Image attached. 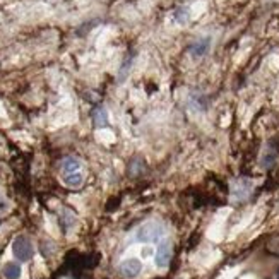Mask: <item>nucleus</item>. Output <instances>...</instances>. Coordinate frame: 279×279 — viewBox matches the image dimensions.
I'll return each instance as SVG.
<instances>
[{
	"label": "nucleus",
	"instance_id": "nucleus-1",
	"mask_svg": "<svg viewBox=\"0 0 279 279\" xmlns=\"http://www.w3.org/2000/svg\"><path fill=\"white\" fill-rule=\"evenodd\" d=\"M165 236V226L158 221H147L137 228L136 240L140 243H154Z\"/></svg>",
	"mask_w": 279,
	"mask_h": 279
},
{
	"label": "nucleus",
	"instance_id": "nucleus-2",
	"mask_svg": "<svg viewBox=\"0 0 279 279\" xmlns=\"http://www.w3.org/2000/svg\"><path fill=\"white\" fill-rule=\"evenodd\" d=\"M12 254H14V257L17 260H21V262L31 260L33 255H35V247H33L31 240L24 235H19L12 243Z\"/></svg>",
	"mask_w": 279,
	"mask_h": 279
},
{
	"label": "nucleus",
	"instance_id": "nucleus-3",
	"mask_svg": "<svg viewBox=\"0 0 279 279\" xmlns=\"http://www.w3.org/2000/svg\"><path fill=\"white\" fill-rule=\"evenodd\" d=\"M252 193V182L247 180V178H236L232 185V199L236 200V202H241V200L248 199Z\"/></svg>",
	"mask_w": 279,
	"mask_h": 279
},
{
	"label": "nucleus",
	"instance_id": "nucleus-4",
	"mask_svg": "<svg viewBox=\"0 0 279 279\" xmlns=\"http://www.w3.org/2000/svg\"><path fill=\"white\" fill-rule=\"evenodd\" d=\"M172 254H173L172 241L163 240L161 243H159L158 250H156V266H158L159 269H165V267H168L170 260H172Z\"/></svg>",
	"mask_w": 279,
	"mask_h": 279
},
{
	"label": "nucleus",
	"instance_id": "nucleus-5",
	"mask_svg": "<svg viewBox=\"0 0 279 279\" xmlns=\"http://www.w3.org/2000/svg\"><path fill=\"white\" fill-rule=\"evenodd\" d=\"M142 271V264L139 259H125L124 262L118 266V273L125 279H134L137 278Z\"/></svg>",
	"mask_w": 279,
	"mask_h": 279
},
{
	"label": "nucleus",
	"instance_id": "nucleus-6",
	"mask_svg": "<svg viewBox=\"0 0 279 279\" xmlns=\"http://www.w3.org/2000/svg\"><path fill=\"white\" fill-rule=\"evenodd\" d=\"M276 158H278V146H274L273 142L267 144L266 149L262 152V158H260V166L262 168H271V166H274V163H276Z\"/></svg>",
	"mask_w": 279,
	"mask_h": 279
},
{
	"label": "nucleus",
	"instance_id": "nucleus-7",
	"mask_svg": "<svg viewBox=\"0 0 279 279\" xmlns=\"http://www.w3.org/2000/svg\"><path fill=\"white\" fill-rule=\"evenodd\" d=\"M209 46H211V40L209 38L197 40L195 43H192L190 46H188V53H190L192 57H195V58L204 57V55L209 51Z\"/></svg>",
	"mask_w": 279,
	"mask_h": 279
},
{
	"label": "nucleus",
	"instance_id": "nucleus-8",
	"mask_svg": "<svg viewBox=\"0 0 279 279\" xmlns=\"http://www.w3.org/2000/svg\"><path fill=\"white\" fill-rule=\"evenodd\" d=\"M93 124H94V127H98V129H103V127H108V125H110V122H108V113L103 106L94 108V111H93Z\"/></svg>",
	"mask_w": 279,
	"mask_h": 279
},
{
	"label": "nucleus",
	"instance_id": "nucleus-9",
	"mask_svg": "<svg viewBox=\"0 0 279 279\" xmlns=\"http://www.w3.org/2000/svg\"><path fill=\"white\" fill-rule=\"evenodd\" d=\"M64 184L67 185V187H70V188H77V187H81L83 185V182H84V175L81 173V170L79 172H72V173H64Z\"/></svg>",
	"mask_w": 279,
	"mask_h": 279
},
{
	"label": "nucleus",
	"instance_id": "nucleus-10",
	"mask_svg": "<svg viewBox=\"0 0 279 279\" xmlns=\"http://www.w3.org/2000/svg\"><path fill=\"white\" fill-rule=\"evenodd\" d=\"M5 279H19L21 278V266L17 262H7L2 269Z\"/></svg>",
	"mask_w": 279,
	"mask_h": 279
},
{
	"label": "nucleus",
	"instance_id": "nucleus-11",
	"mask_svg": "<svg viewBox=\"0 0 279 279\" xmlns=\"http://www.w3.org/2000/svg\"><path fill=\"white\" fill-rule=\"evenodd\" d=\"M60 225H62V230H64L65 233H69L70 228H74V225H76V216H74L72 211L69 209H64L60 214Z\"/></svg>",
	"mask_w": 279,
	"mask_h": 279
},
{
	"label": "nucleus",
	"instance_id": "nucleus-12",
	"mask_svg": "<svg viewBox=\"0 0 279 279\" xmlns=\"http://www.w3.org/2000/svg\"><path fill=\"white\" fill-rule=\"evenodd\" d=\"M79 170H81V161L77 158L69 156V158H65L64 161H62V172H64V173L79 172Z\"/></svg>",
	"mask_w": 279,
	"mask_h": 279
},
{
	"label": "nucleus",
	"instance_id": "nucleus-13",
	"mask_svg": "<svg viewBox=\"0 0 279 279\" xmlns=\"http://www.w3.org/2000/svg\"><path fill=\"white\" fill-rule=\"evenodd\" d=\"M188 103H190V108H195L197 111H204L207 108V99L202 94H190Z\"/></svg>",
	"mask_w": 279,
	"mask_h": 279
},
{
	"label": "nucleus",
	"instance_id": "nucleus-14",
	"mask_svg": "<svg viewBox=\"0 0 279 279\" xmlns=\"http://www.w3.org/2000/svg\"><path fill=\"white\" fill-rule=\"evenodd\" d=\"M146 172V165H144L142 159H134L132 163H130V175H134V177H137V175L144 173Z\"/></svg>",
	"mask_w": 279,
	"mask_h": 279
},
{
	"label": "nucleus",
	"instance_id": "nucleus-15",
	"mask_svg": "<svg viewBox=\"0 0 279 279\" xmlns=\"http://www.w3.org/2000/svg\"><path fill=\"white\" fill-rule=\"evenodd\" d=\"M267 248H269L273 254H278L279 255V236L273 238V240L269 241V245H267Z\"/></svg>",
	"mask_w": 279,
	"mask_h": 279
},
{
	"label": "nucleus",
	"instance_id": "nucleus-16",
	"mask_svg": "<svg viewBox=\"0 0 279 279\" xmlns=\"http://www.w3.org/2000/svg\"><path fill=\"white\" fill-rule=\"evenodd\" d=\"M0 207H3V200H2V197H0Z\"/></svg>",
	"mask_w": 279,
	"mask_h": 279
},
{
	"label": "nucleus",
	"instance_id": "nucleus-17",
	"mask_svg": "<svg viewBox=\"0 0 279 279\" xmlns=\"http://www.w3.org/2000/svg\"><path fill=\"white\" fill-rule=\"evenodd\" d=\"M278 278H279V271H278Z\"/></svg>",
	"mask_w": 279,
	"mask_h": 279
},
{
	"label": "nucleus",
	"instance_id": "nucleus-18",
	"mask_svg": "<svg viewBox=\"0 0 279 279\" xmlns=\"http://www.w3.org/2000/svg\"><path fill=\"white\" fill-rule=\"evenodd\" d=\"M278 279H279V278H278Z\"/></svg>",
	"mask_w": 279,
	"mask_h": 279
}]
</instances>
